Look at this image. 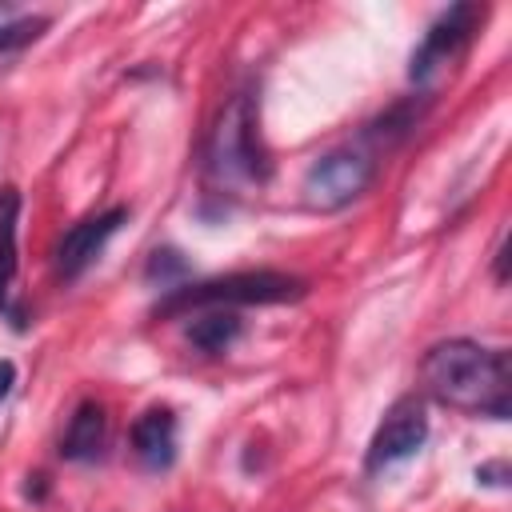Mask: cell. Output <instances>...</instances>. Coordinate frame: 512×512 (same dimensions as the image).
Listing matches in <instances>:
<instances>
[{"label":"cell","mask_w":512,"mask_h":512,"mask_svg":"<svg viewBox=\"0 0 512 512\" xmlns=\"http://www.w3.org/2000/svg\"><path fill=\"white\" fill-rule=\"evenodd\" d=\"M420 384L436 404L468 412V416L508 420V412H512L508 352L488 348L468 336L432 344L420 360Z\"/></svg>","instance_id":"obj_1"},{"label":"cell","mask_w":512,"mask_h":512,"mask_svg":"<svg viewBox=\"0 0 512 512\" xmlns=\"http://www.w3.org/2000/svg\"><path fill=\"white\" fill-rule=\"evenodd\" d=\"M272 164H268V152H264V140H260V100L252 88H236L212 132H208V144H204V176L212 188L224 192H240V188H260L268 180Z\"/></svg>","instance_id":"obj_2"},{"label":"cell","mask_w":512,"mask_h":512,"mask_svg":"<svg viewBox=\"0 0 512 512\" xmlns=\"http://www.w3.org/2000/svg\"><path fill=\"white\" fill-rule=\"evenodd\" d=\"M304 292H308V280L292 272L252 268V272H228L196 284L184 280L180 288L164 292V300L156 304V316H180L188 308H224V304H292V300H304Z\"/></svg>","instance_id":"obj_3"},{"label":"cell","mask_w":512,"mask_h":512,"mask_svg":"<svg viewBox=\"0 0 512 512\" xmlns=\"http://www.w3.org/2000/svg\"><path fill=\"white\" fill-rule=\"evenodd\" d=\"M376 180V156L364 148H328L324 156H316L300 180L304 204L312 212H340L352 200H360Z\"/></svg>","instance_id":"obj_4"},{"label":"cell","mask_w":512,"mask_h":512,"mask_svg":"<svg viewBox=\"0 0 512 512\" xmlns=\"http://www.w3.org/2000/svg\"><path fill=\"white\" fill-rule=\"evenodd\" d=\"M480 16H484V8H476V4H452L448 12H440V16L428 24L420 48L412 52L408 76H412L416 84H428L444 64H452V60L468 48V40H472Z\"/></svg>","instance_id":"obj_5"},{"label":"cell","mask_w":512,"mask_h":512,"mask_svg":"<svg viewBox=\"0 0 512 512\" xmlns=\"http://www.w3.org/2000/svg\"><path fill=\"white\" fill-rule=\"evenodd\" d=\"M424 440H428V412H424V404H420L416 396H404V400H396V404L384 412V420L376 424V432H372V440H368L364 468H368V472H380V468H388V464H400V460L416 456V452L424 448Z\"/></svg>","instance_id":"obj_6"},{"label":"cell","mask_w":512,"mask_h":512,"mask_svg":"<svg viewBox=\"0 0 512 512\" xmlns=\"http://www.w3.org/2000/svg\"><path fill=\"white\" fill-rule=\"evenodd\" d=\"M124 220H128V208H124V204H112V208H104V212H96V216L72 224V228L60 236V244H56V276H60L64 284H68V280H80V276L100 260L104 244L120 232Z\"/></svg>","instance_id":"obj_7"},{"label":"cell","mask_w":512,"mask_h":512,"mask_svg":"<svg viewBox=\"0 0 512 512\" xmlns=\"http://www.w3.org/2000/svg\"><path fill=\"white\" fill-rule=\"evenodd\" d=\"M132 452L148 472H164L176 464V416H172V408H148L136 416Z\"/></svg>","instance_id":"obj_8"},{"label":"cell","mask_w":512,"mask_h":512,"mask_svg":"<svg viewBox=\"0 0 512 512\" xmlns=\"http://www.w3.org/2000/svg\"><path fill=\"white\" fill-rule=\"evenodd\" d=\"M104 432H108V416L96 400H80L64 436H60V456L64 460H96L104 448Z\"/></svg>","instance_id":"obj_9"},{"label":"cell","mask_w":512,"mask_h":512,"mask_svg":"<svg viewBox=\"0 0 512 512\" xmlns=\"http://www.w3.org/2000/svg\"><path fill=\"white\" fill-rule=\"evenodd\" d=\"M20 192L12 184L0 188V312L8 308V292H12V280H16V236H20Z\"/></svg>","instance_id":"obj_10"},{"label":"cell","mask_w":512,"mask_h":512,"mask_svg":"<svg viewBox=\"0 0 512 512\" xmlns=\"http://www.w3.org/2000/svg\"><path fill=\"white\" fill-rule=\"evenodd\" d=\"M240 332H244L240 316H236V312H224V308H212V312H204V316H196V320L188 324L192 348H200V352H208V356L228 352V348L240 340Z\"/></svg>","instance_id":"obj_11"},{"label":"cell","mask_w":512,"mask_h":512,"mask_svg":"<svg viewBox=\"0 0 512 512\" xmlns=\"http://www.w3.org/2000/svg\"><path fill=\"white\" fill-rule=\"evenodd\" d=\"M184 272H188V264H184V256L172 252V248H156L152 260H148V268H144L148 284H160L164 292L180 288V284H184Z\"/></svg>","instance_id":"obj_12"},{"label":"cell","mask_w":512,"mask_h":512,"mask_svg":"<svg viewBox=\"0 0 512 512\" xmlns=\"http://www.w3.org/2000/svg\"><path fill=\"white\" fill-rule=\"evenodd\" d=\"M48 28V16H20V20H8L0 24V56L4 52H20L28 48L32 40H40Z\"/></svg>","instance_id":"obj_13"},{"label":"cell","mask_w":512,"mask_h":512,"mask_svg":"<svg viewBox=\"0 0 512 512\" xmlns=\"http://www.w3.org/2000/svg\"><path fill=\"white\" fill-rule=\"evenodd\" d=\"M476 480H480V484H496V488H504V484H508V468H504L500 460H496V464H480V468H476Z\"/></svg>","instance_id":"obj_14"},{"label":"cell","mask_w":512,"mask_h":512,"mask_svg":"<svg viewBox=\"0 0 512 512\" xmlns=\"http://www.w3.org/2000/svg\"><path fill=\"white\" fill-rule=\"evenodd\" d=\"M12 384H16V364L12 360H0V400L12 392Z\"/></svg>","instance_id":"obj_15"}]
</instances>
